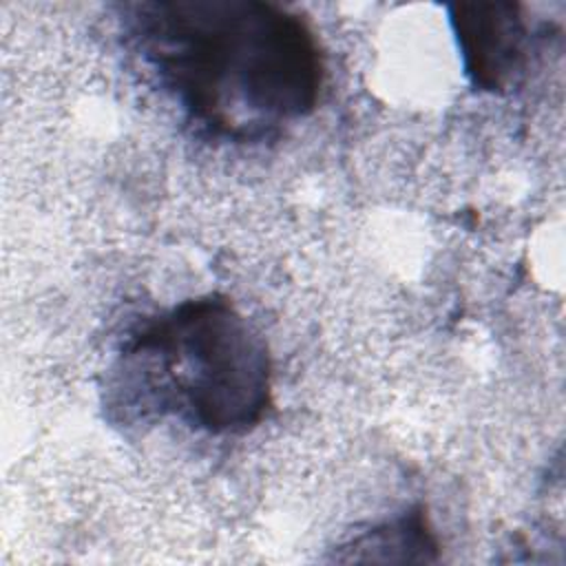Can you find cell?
<instances>
[{"instance_id":"6da1fadb","label":"cell","mask_w":566,"mask_h":566,"mask_svg":"<svg viewBox=\"0 0 566 566\" xmlns=\"http://www.w3.org/2000/svg\"><path fill=\"white\" fill-rule=\"evenodd\" d=\"M124 42L203 133L261 142L314 113L325 84L316 33L265 0H142L119 7Z\"/></svg>"},{"instance_id":"7a4b0ae2","label":"cell","mask_w":566,"mask_h":566,"mask_svg":"<svg viewBox=\"0 0 566 566\" xmlns=\"http://www.w3.org/2000/svg\"><path fill=\"white\" fill-rule=\"evenodd\" d=\"M117 389L133 413H172L212 436H241L272 407V356L256 327L217 292L146 318L124 340Z\"/></svg>"},{"instance_id":"3957f363","label":"cell","mask_w":566,"mask_h":566,"mask_svg":"<svg viewBox=\"0 0 566 566\" xmlns=\"http://www.w3.org/2000/svg\"><path fill=\"white\" fill-rule=\"evenodd\" d=\"M449 24L462 69L473 88L509 93L528 64L531 29L517 2H458L449 7Z\"/></svg>"},{"instance_id":"277c9868","label":"cell","mask_w":566,"mask_h":566,"mask_svg":"<svg viewBox=\"0 0 566 566\" xmlns=\"http://www.w3.org/2000/svg\"><path fill=\"white\" fill-rule=\"evenodd\" d=\"M340 548L352 551V555L345 559L433 562L438 539L429 526L427 509L422 504H413L400 515L354 535Z\"/></svg>"}]
</instances>
